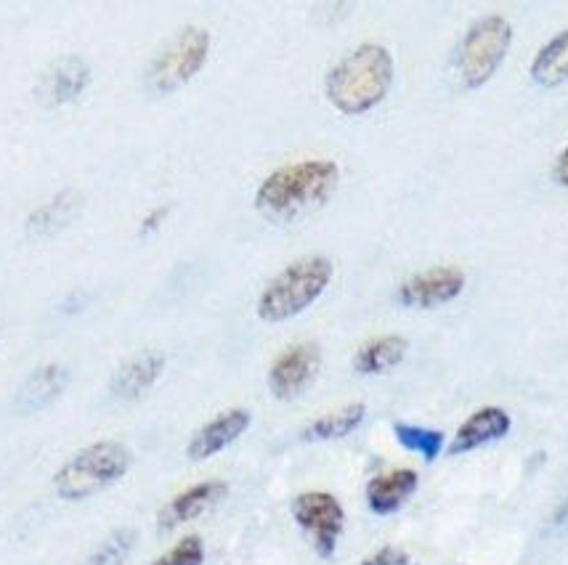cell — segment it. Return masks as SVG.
I'll use <instances>...</instances> for the list:
<instances>
[{"label":"cell","mask_w":568,"mask_h":565,"mask_svg":"<svg viewBox=\"0 0 568 565\" xmlns=\"http://www.w3.org/2000/svg\"><path fill=\"white\" fill-rule=\"evenodd\" d=\"M213 38L205 27L189 24L184 30H179L173 40H168L165 49L152 59L146 70V85L149 91L160 93H173L184 89L186 83H192L200 75L202 66L207 64L211 56Z\"/></svg>","instance_id":"6"},{"label":"cell","mask_w":568,"mask_h":565,"mask_svg":"<svg viewBox=\"0 0 568 565\" xmlns=\"http://www.w3.org/2000/svg\"><path fill=\"white\" fill-rule=\"evenodd\" d=\"M165 218H168V207H158V210H152L144 220H141V234H154Z\"/></svg>","instance_id":"26"},{"label":"cell","mask_w":568,"mask_h":565,"mask_svg":"<svg viewBox=\"0 0 568 565\" xmlns=\"http://www.w3.org/2000/svg\"><path fill=\"white\" fill-rule=\"evenodd\" d=\"M165 353L160 351H141L128 359L123 367L118 369L112 377V396L118 401H136L146 390L158 386V380L165 372Z\"/></svg>","instance_id":"14"},{"label":"cell","mask_w":568,"mask_h":565,"mask_svg":"<svg viewBox=\"0 0 568 565\" xmlns=\"http://www.w3.org/2000/svg\"><path fill=\"white\" fill-rule=\"evenodd\" d=\"M556 526L568 531V500L560 504V510H558V515H556Z\"/></svg>","instance_id":"27"},{"label":"cell","mask_w":568,"mask_h":565,"mask_svg":"<svg viewBox=\"0 0 568 565\" xmlns=\"http://www.w3.org/2000/svg\"><path fill=\"white\" fill-rule=\"evenodd\" d=\"M513 420L505 409L499 407H484L478 412H473L468 420L459 425V430L455 433V439L449 443V452L452 456L457 454H470L476 449L489 446V443L503 441L507 433H510Z\"/></svg>","instance_id":"12"},{"label":"cell","mask_w":568,"mask_h":565,"mask_svg":"<svg viewBox=\"0 0 568 565\" xmlns=\"http://www.w3.org/2000/svg\"><path fill=\"white\" fill-rule=\"evenodd\" d=\"M367 420V407L364 403H348V407L337 409V412L316 417L314 422H308L303 428L301 439L320 443V441H341L346 435L354 433V430L362 428V422Z\"/></svg>","instance_id":"20"},{"label":"cell","mask_w":568,"mask_h":565,"mask_svg":"<svg viewBox=\"0 0 568 565\" xmlns=\"http://www.w3.org/2000/svg\"><path fill=\"white\" fill-rule=\"evenodd\" d=\"M417 486H420V475L409 468L390 470V473L375 475L367 483V507L375 515H394L412 500Z\"/></svg>","instance_id":"15"},{"label":"cell","mask_w":568,"mask_h":565,"mask_svg":"<svg viewBox=\"0 0 568 565\" xmlns=\"http://www.w3.org/2000/svg\"><path fill=\"white\" fill-rule=\"evenodd\" d=\"M322 351L316 342H295L276 356L268 369V390L274 399L290 401L306 390L314 377L320 374Z\"/></svg>","instance_id":"8"},{"label":"cell","mask_w":568,"mask_h":565,"mask_svg":"<svg viewBox=\"0 0 568 565\" xmlns=\"http://www.w3.org/2000/svg\"><path fill=\"white\" fill-rule=\"evenodd\" d=\"M293 517L303 534L314 544L316 555L333 557L346 528V510L337 496L327 491H303L293 500Z\"/></svg>","instance_id":"7"},{"label":"cell","mask_w":568,"mask_h":565,"mask_svg":"<svg viewBox=\"0 0 568 565\" xmlns=\"http://www.w3.org/2000/svg\"><path fill=\"white\" fill-rule=\"evenodd\" d=\"M250 422H253V414H250L247 409H229V412H221L192 435V441H189L186 446V456L192 462L211 460V456L221 454L223 449L232 446L234 441H240L242 435L247 433Z\"/></svg>","instance_id":"10"},{"label":"cell","mask_w":568,"mask_h":565,"mask_svg":"<svg viewBox=\"0 0 568 565\" xmlns=\"http://www.w3.org/2000/svg\"><path fill=\"white\" fill-rule=\"evenodd\" d=\"M396 441L412 454H420L425 462H436L438 454L444 452L446 435L442 430L420 428V425H407V422H396L394 425Z\"/></svg>","instance_id":"21"},{"label":"cell","mask_w":568,"mask_h":565,"mask_svg":"<svg viewBox=\"0 0 568 565\" xmlns=\"http://www.w3.org/2000/svg\"><path fill=\"white\" fill-rule=\"evenodd\" d=\"M80 207H83V197H80L74 188H64V192H59L57 197L45 202L43 207H38V210L27 218V234H30L32 239L53 237V234H59L78 218Z\"/></svg>","instance_id":"17"},{"label":"cell","mask_w":568,"mask_h":565,"mask_svg":"<svg viewBox=\"0 0 568 565\" xmlns=\"http://www.w3.org/2000/svg\"><path fill=\"white\" fill-rule=\"evenodd\" d=\"M394 78L396 64L390 51L381 43H362L327 72L324 93L337 112L358 117L383 104Z\"/></svg>","instance_id":"1"},{"label":"cell","mask_w":568,"mask_h":565,"mask_svg":"<svg viewBox=\"0 0 568 565\" xmlns=\"http://www.w3.org/2000/svg\"><path fill=\"white\" fill-rule=\"evenodd\" d=\"M133 544H136V534L131 528L114 531L112 536H106L104 542L93 549V555L88 557L85 565H123L131 555Z\"/></svg>","instance_id":"22"},{"label":"cell","mask_w":568,"mask_h":565,"mask_svg":"<svg viewBox=\"0 0 568 565\" xmlns=\"http://www.w3.org/2000/svg\"><path fill=\"white\" fill-rule=\"evenodd\" d=\"M67 380H70V374H67V369L62 364L38 367L36 372L22 382V388H19L17 409L24 414H32L51 407V403L64 393Z\"/></svg>","instance_id":"16"},{"label":"cell","mask_w":568,"mask_h":565,"mask_svg":"<svg viewBox=\"0 0 568 565\" xmlns=\"http://www.w3.org/2000/svg\"><path fill=\"white\" fill-rule=\"evenodd\" d=\"M465 287H468V277H465L463 268L436 266L404 279L396 298L407 308H438L457 300L465 292Z\"/></svg>","instance_id":"9"},{"label":"cell","mask_w":568,"mask_h":565,"mask_svg":"<svg viewBox=\"0 0 568 565\" xmlns=\"http://www.w3.org/2000/svg\"><path fill=\"white\" fill-rule=\"evenodd\" d=\"M513 45V24L503 13H486L476 19L459 43V80L465 89L478 91L497 75Z\"/></svg>","instance_id":"5"},{"label":"cell","mask_w":568,"mask_h":565,"mask_svg":"<svg viewBox=\"0 0 568 565\" xmlns=\"http://www.w3.org/2000/svg\"><path fill=\"white\" fill-rule=\"evenodd\" d=\"M229 494V486L223 481H202L189 486L181 494H175L165 507L160 510V528L171 531L184 526L189 521H197L200 515H205L207 510H213L223 496Z\"/></svg>","instance_id":"13"},{"label":"cell","mask_w":568,"mask_h":565,"mask_svg":"<svg viewBox=\"0 0 568 565\" xmlns=\"http://www.w3.org/2000/svg\"><path fill=\"white\" fill-rule=\"evenodd\" d=\"M205 563V544L200 536H184L173 549L160 555L152 565H202Z\"/></svg>","instance_id":"23"},{"label":"cell","mask_w":568,"mask_h":565,"mask_svg":"<svg viewBox=\"0 0 568 565\" xmlns=\"http://www.w3.org/2000/svg\"><path fill=\"white\" fill-rule=\"evenodd\" d=\"M358 565H415V561L404 553V549L396 547H383L377 549L375 555H369L367 561H362Z\"/></svg>","instance_id":"24"},{"label":"cell","mask_w":568,"mask_h":565,"mask_svg":"<svg viewBox=\"0 0 568 565\" xmlns=\"http://www.w3.org/2000/svg\"><path fill=\"white\" fill-rule=\"evenodd\" d=\"M552 181H556L558 186L568 188V144L566 150L556 157V163H552Z\"/></svg>","instance_id":"25"},{"label":"cell","mask_w":568,"mask_h":565,"mask_svg":"<svg viewBox=\"0 0 568 565\" xmlns=\"http://www.w3.org/2000/svg\"><path fill=\"white\" fill-rule=\"evenodd\" d=\"M133 454L120 441H97L80 449L53 475V491L64 502H83L97 496L131 470Z\"/></svg>","instance_id":"4"},{"label":"cell","mask_w":568,"mask_h":565,"mask_svg":"<svg viewBox=\"0 0 568 565\" xmlns=\"http://www.w3.org/2000/svg\"><path fill=\"white\" fill-rule=\"evenodd\" d=\"M409 351V342L402 338V335H383V338H375L364 342L354 356V369L358 374H385L390 369H396L404 361V356Z\"/></svg>","instance_id":"18"},{"label":"cell","mask_w":568,"mask_h":565,"mask_svg":"<svg viewBox=\"0 0 568 565\" xmlns=\"http://www.w3.org/2000/svg\"><path fill=\"white\" fill-rule=\"evenodd\" d=\"M333 277L335 266L324 255H308V258L295 260L263 287L255 311L268 325L295 319L327 292Z\"/></svg>","instance_id":"3"},{"label":"cell","mask_w":568,"mask_h":565,"mask_svg":"<svg viewBox=\"0 0 568 565\" xmlns=\"http://www.w3.org/2000/svg\"><path fill=\"white\" fill-rule=\"evenodd\" d=\"M529 75L542 89H560L568 83V30L552 35L531 59Z\"/></svg>","instance_id":"19"},{"label":"cell","mask_w":568,"mask_h":565,"mask_svg":"<svg viewBox=\"0 0 568 565\" xmlns=\"http://www.w3.org/2000/svg\"><path fill=\"white\" fill-rule=\"evenodd\" d=\"M341 184V165L333 160H303V163L282 165L261 181L255 192V207L268 218L290 220L335 194Z\"/></svg>","instance_id":"2"},{"label":"cell","mask_w":568,"mask_h":565,"mask_svg":"<svg viewBox=\"0 0 568 565\" xmlns=\"http://www.w3.org/2000/svg\"><path fill=\"white\" fill-rule=\"evenodd\" d=\"M91 66H88L85 59H57V62L43 72V80H40V101H43L45 106L72 104V101H78L88 89H91Z\"/></svg>","instance_id":"11"}]
</instances>
